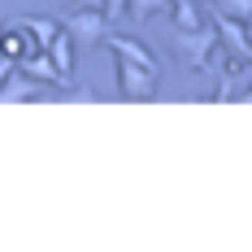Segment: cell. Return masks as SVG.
Listing matches in <instances>:
<instances>
[{"label":"cell","instance_id":"obj_1","mask_svg":"<svg viewBox=\"0 0 252 252\" xmlns=\"http://www.w3.org/2000/svg\"><path fill=\"white\" fill-rule=\"evenodd\" d=\"M218 48H222V39H218L213 22L196 26V31H174V57L187 70H209L218 61Z\"/></svg>","mask_w":252,"mask_h":252},{"label":"cell","instance_id":"obj_2","mask_svg":"<svg viewBox=\"0 0 252 252\" xmlns=\"http://www.w3.org/2000/svg\"><path fill=\"white\" fill-rule=\"evenodd\" d=\"M65 31H70V39H74L78 48H92V44H104L109 18H104L100 9H74V13L65 18Z\"/></svg>","mask_w":252,"mask_h":252},{"label":"cell","instance_id":"obj_3","mask_svg":"<svg viewBox=\"0 0 252 252\" xmlns=\"http://www.w3.org/2000/svg\"><path fill=\"white\" fill-rule=\"evenodd\" d=\"M157 83H161V74H152V70L135 65V61H118V87H122L126 100H152L157 96Z\"/></svg>","mask_w":252,"mask_h":252},{"label":"cell","instance_id":"obj_4","mask_svg":"<svg viewBox=\"0 0 252 252\" xmlns=\"http://www.w3.org/2000/svg\"><path fill=\"white\" fill-rule=\"evenodd\" d=\"M104 48H113L118 61H135V65H144V70H152V74H161V61H157L139 39H130V35H104Z\"/></svg>","mask_w":252,"mask_h":252},{"label":"cell","instance_id":"obj_5","mask_svg":"<svg viewBox=\"0 0 252 252\" xmlns=\"http://www.w3.org/2000/svg\"><path fill=\"white\" fill-rule=\"evenodd\" d=\"M18 70H22L26 78H35V83H48V87H65V78H61V70L52 65L48 48H35V52H26L22 61H18Z\"/></svg>","mask_w":252,"mask_h":252},{"label":"cell","instance_id":"obj_6","mask_svg":"<svg viewBox=\"0 0 252 252\" xmlns=\"http://www.w3.org/2000/svg\"><path fill=\"white\" fill-rule=\"evenodd\" d=\"M218 39H222V44H226V52H235V57H248L252 61V39H248V26L244 22H235V18H222V13H218Z\"/></svg>","mask_w":252,"mask_h":252},{"label":"cell","instance_id":"obj_7","mask_svg":"<svg viewBox=\"0 0 252 252\" xmlns=\"http://www.w3.org/2000/svg\"><path fill=\"white\" fill-rule=\"evenodd\" d=\"M74 52H78V44L70 39V31L61 26V35L48 44V57H52V65L61 70V78H65V83H70V74H74Z\"/></svg>","mask_w":252,"mask_h":252},{"label":"cell","instance_id":"obj_8","mask_svg":"<svg viewBox=\"0 0 252 252\" xmlns=\"http://www.w3.org/2000/svg\"><path fill=\"white\" fill-rule=\"evenodd\" d=\"M0 100H4V104H9V100H39V83L26 78L22 70H18V74H9V83L0 87Z\"/></svg>","mask_w":252,"mask_h":252},{"label":"cell","instance_id":"obj_9","mask_svg":"<svg viewBox=\"0 0 252 252\" xmlns=\"http://www.w3.org/2000/svg\"><path fill=\"white\" fill-rule=\"evenodd\" d=\"M26 52H35V39L26 35V26H18V31H4V35H0V57L22 61Z\"/></svg>","mask_w":252,"mask_h":252},{"label":"cell","instance_id":"obj_10","mask_svg":"<svg viewBox=\"0 0 252 252\" xmlns=\"http://www.w3.org/2000/svg\"><path fill=\"white\" fill-rule=\"evenodd\" d=\"M174 26L178 31H196V26H204L200 0H174Z\"/></svg>","mask_w":252,"mask_h":252},{"label":"cell","instance_id":"obj_11","mask_svg":"<svg viewBox=\"0 0 252 252\" xmlns=\"http://www.w3.org/2000/svg\"><path fill=\"white\" fill-rule=\"evenodd\" d=\"M170 9H174L170 0H130V4H126V18L148 22V18H161V13H170Z\"/></svg>","mask_w":252,"mask_h":252},{"label":"cell","instance_id":"obj_12","mask_svg":"<svg viewBox=\"0 0 252 252\" xmlns=\"http://www.w3.org/2000/svg\"><path fill=\"white\" fill-rule=\"evenodd\" d=\"M22 26H26V35L35 39V48H48L52 39L61 35V26H57V22H48V18H26Z\"/></svg>","mask_w":252,"mask_h":252},{"label":"cell","instance_id":"obj_13","mask_svg":"<svg viewBox=\"0 0 252 252\" xmlns=\"http://www.w3.org/2000/svg\"><path fill=\"white\" fill-rule=\"evenodd\" d=\"M218 13L235 18V22H248L252 18V0H218Z\"/></svg>","mask_w":252,"mask_h":252},{"label":"cell","instance_id":"obj_14","mask_svg":"<svg viewBox=\"0 0 252 252\" xmlns=\"http://www.w3.org/2000/svg\"><path fill=\"white\" fill-rule=\"evenodd\" d=\"M126 4L130 0H104V18H126Z\"/></svg>","mask_w":252,"mask_h":252},{"label":"cell","instance_id":"obj_15","mask_svg":"<svg viewBox=\"0 0 252 252\" xmlns=\"http://www.w3.org/2000/svg\"><path fill=\"white\" fill-rule=\"evenodd\" d=\"M13 70H18V61H9V57H0V87L9 83V74H13Z\"/></svg>","mask_w":252,"mask_h":252},{"label":"cell","instance_id":"obj_16","mask_svg":"<svg viewBox=\"0 0 252 252\" xmlns=\"http://www.w3.org/2000/svg\"><path fill=\"white\" fill-rule=\"evenodd\" d=\"M74 9H100L104 13V0H74Z\"/></svg>","mask_w":252,"mask_h":252},{"label":"cell","instance_id":"obj_17","mask_svg":"<svg viewBox=\"0 0 252 252\" xmlns=\"http://www.w3.org/2000/svg\"><path fill=\"white\" fill-rule=\"evenodd\" d=\"M244 100H248V104H252V87H248V92H244Z\"/></svg>","mask_w":252,"mask_h":252},{"label":"cell","instance_id":"obj_18","mask_svg":"<svg viewBox=\"0 0 252 252\" xmlns=\"http://www.w3.org/2000/svg\"><path fill=\"white\" fill-rule=\"evenodd\" d=\"M0 35H4V18H0Z\"/></svg>","mask_w":252,"mask_h":252},{"label":"cell","instance_id":"obj_19","mask_svg":"<svg viewBox=\"0 0 252 252\" xmlns=\"http://www.w3.org/2000/svg\"><path fill=\"white\" fill-rule=\"evenodd\" d=\"M170 4H174V0H170Z\"/></svg>","mask_w":252,"mask_h":252}]
</instances>
